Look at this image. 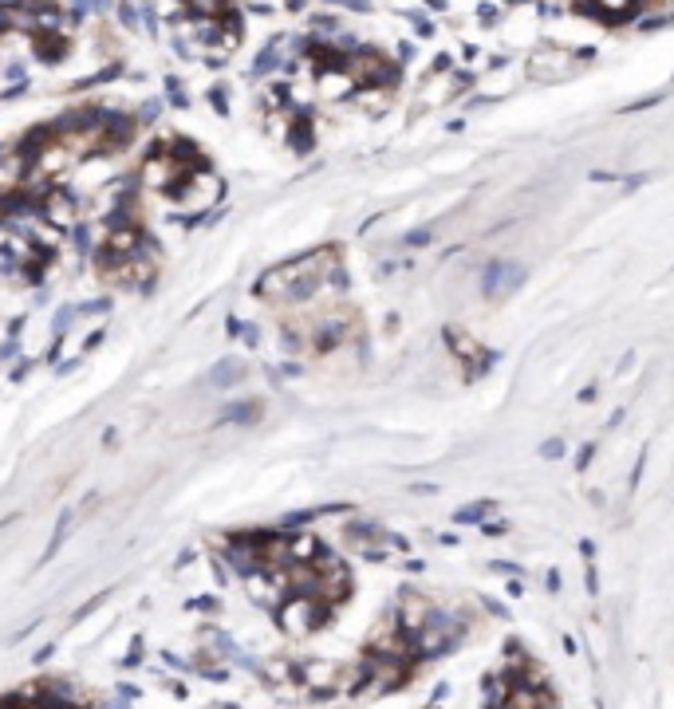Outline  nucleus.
I'll list each match as a JSON object with an SVG mask.
<instances>
[{
    "mask_svg": "<svg viewBox=\"0 0 674 709\" xmlns=\"http://www.w3.org/2000/svg\"><path fill=\"white\" fill-rule=\"evenodd\" d=\"M328 288H343V264L336 249H316L308 257L272 268L269 276L257 280V296L269 304H308L312 296Z\"/></svg>",
    "mask_w": 674,
    "mask_h": 709,
    "instance_id": "f257e3e1",
    "label": "nucleus"
},
{
    "mask_svg": "<svg viewBox=\"0 0 674 709\" xmlns=\"http://www.w3.org/2000/svg\"><path fill=\"white\" fill-rule=\"evenodd\" d=\"M99 276L115 288H150L158 276V249L138 225L119 221L115 229H107V241L99 249Z\"/></svg>",
    "mask_w": 674,
    "mask_h": 709,
    "instance_id": "f03ea898",
    "label": "nucleus"
},
{
    "mask_svg": "<svg viewBox=\"0 0 674 709\" xmlns=\"http://www.w3.org/2000/svg\"><path fill=\"white\" fill-rule=\"evenodd\" d=\"M194 166H202V162L194 158V150H190L186 142L170 138V142H162V146L146 158V166H142V186H146V190H158V194H174V190L182 186V178H186Z\"/></svg>",
    "mask_w": 674,
    "mask_h": 709,
    "instance_id": "7ed1b4c3",
    "label": "nucleus"
},
{
    "mask_svg": "<svg viewBox=\"0 0 674 709\" xmlns=\"http://www.w3.org/2000/svg\"><path fill=\"white\" fill-rule=\"evenodd\" d=\"M332 619V603L316 599V595H284L280 607H276V623L280 631L304 639V635H316L320 627H328Z\"/></svg>",
    "mask_w": 674,
    "mask_h": 709,
    "instance_id": "20e7f679",
    "label": "nucleus"
},
{
    "mask_svg": "<svg viewBox=\"0 0 674 709\" xmlns=\"http://www.w3.org/2000/svg\"><path fill=\"white\" fill-rule=\"evenodd\" d=\"M221 190H225L221 178L202 162V166H194V170L182 178V186H178L170 197H174L178 209H186V213H202V209H209V205L221 197Z\"/></svg>",
    "mask_w": 674,
    "mask_h": 709,
    "instance_id": "39448f33",
    "label": "nucleus"
},
{
    "mask_svg": "<svg viewBox=\"0 0 674 709\" xmlns=\"http://www.w3.org/2000/svg\"><path fill=\"white\" fill-rule=\"evenodd\" d=\"M343 686V670L332 662H300L292 666V690L308 694V698H324V694H336Z\"/></svg>",
    "mask_w": 674,
    "mask_h": 709,
    "instance_id": "423d86ee",
    "label": "nucleus"
},
{
    "mask_svg": "<svg viewBox=\"0 0 674 709\" xmlns=\"http://www.w3.org/2000/svg\"><path fill=\"white\" fill-rule=\"evenodd\" d=\"M339 71L351 79V87H391L395 83V64H387L379 52H359L347 56Z\"/></svg>",
    "mask_w": 674,
    "mask_h": 709,
    "instance_id": "0eeeda50",
    "label": "nucleus"
},
{
    "mask_svg": "<svg viewBox=\"0 0 674 709\" xmlns=\"http://www.w3.org/2000/svg\"><path fill=\"white\" fill-rule=\"evenodd\" d=\"M635 4H639V0H576V8H580V12H588V16L604 20V24H619V20H627V16L635 12Z\"/></svg>",
    "mask_w": 674,
    "mask_h": 709,
    "instance_id": "6e6552de",
    "label": "nucleus"
},
{
    "mask_svg": "<svg viewBox=\"0 0 674 709\" xmlns=\"http://www.w3.org/2000/svg\"><path fill=\"white\" fill-rule=\"evenodd\" d=\"M572 67H576V60H572L568 52H560V48H544V52L533 56L529 71H533L537 79H560V75H568Z\"/></svg>",
    "mask_w": 674,
    "mask_h": 709,
    "instance_id": "1a4fd4ad",
    "label": "nucleus"
},
{
    "mask_svg": "<svg viewBox=\"0 0 674 709\" xmlns=\"http://www.w3.org/2000/svg\"><path fill=\"white\" fill-rule=\"evenodd\" d=\"M36 52H40V60H64L68 40L60 32H36Z\"/></svg>",
    "mask_w": 674,
    "mask_h": 709,
    "instance_id": "9d476101",
    "label": "nucleus"
},
{
    "mask_svg": "<svg viewBox=\"0 0 674 709\" xmlns=\"http://www.w3.org/2000/svg\"><path fill=\"white\" fill-rule=\"evenodd\" d=\"M320 91H324L328 99H339V95L351 91V79H347L339 67H324V75H320Z\"/></svg>",
    "mask_w": 674,
    "mask_h": 709,
    "instance_id": "9b49d317",
    "label": "nucleus"
},
{
    "mask_svg": "<svg viewBox=\"0 0 674 709\" xmlns=\"http://www.w3.org/2000/svg\"><path fill=\"white\" fill-rule=\"evenodd\" d=\"M186 8H194L198 16L205 20H221V16H229V0H182Z\"/></svg>",
    "mask_w": 674,
    "mask_h": 709,
    "instance_id": "f8f14e48",
    "label": "nucleus"
},
{
    "mask_svg": "<svg viewBox=\"0 0 674 709\" xmlns=\"http://www.w3.org/2000/svg\"><path fill=\"white\" fill-rule=\"evenodd\" d=\"M446 339H450V347H458V359H466V363H477V359H481V347L473 343L470 335H462V331H446Z\"/></svg>",
    "mask_w": 674,
    "mask_h": 709,
    "instance_id": "ddd939ff",
    "label": "nucleus"
},
{
    "mask_svg": "<svg viewBox=\"0 0 674 709\" xmlns=\"http://www.w3.org/2000/svg\"><path fill=\"white\" fill-rule=\"evenodd\" d=\"M485 513H489V505H470V509L458 513V520H462V524H473V520H481Z\"/></svg>",
    "mask_w": 674,
    "mask_h": 709,
    "instance_id": "4468645a",
    "label": "nucleus"
},
{
    "mask_svg": "<svg viewBox=\"0 0 674 709\" xmlns=\"http://www.w3.org/2000/svg\"><path fill=\"white\" fill-rule=\"evenodd\" d=\"M4 709H56V706H52V702H32V706H12V702H8Z\"/></svg>",
    "mask_w": 674,
    "mask_h": 709,
    "instance_id": "2eb2a0df",
    "label": "nucleus"
}]
</instances>
